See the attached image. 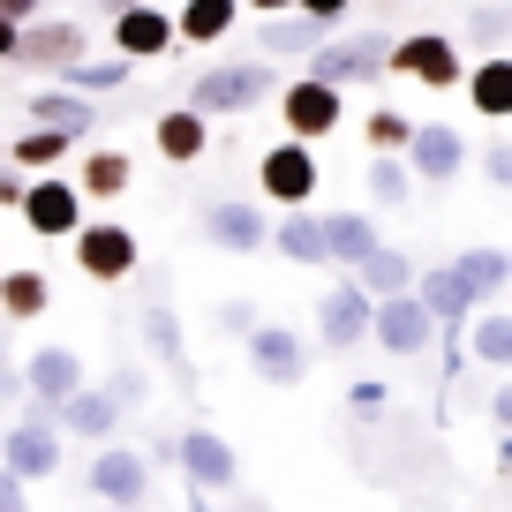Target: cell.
I'll return each mask as SVG.
<instances>
[{
	"label": "cell",
	"instance_id": "44",
	"mask_svg": "<svg viewBox=\"0 0 512 512\" xmlns=\"http://www.w3.org/2000/svg\"><path fill=\"white\" fill-rule=\"evenodd\" d=\"M0 512H31V497H23L16 475H0Z\"/></svg>",
	"mask_w": 512,
	"mask_h": 512
},
{
	"label": "cell",
	"instance_id": "47",
	"mask_svg": "<svg viewBox=\"0 0 512 512\" xmlns=\"http://www.w3.org/2000/svg\"><path fill=\"white\" fill-rule=\"evenodd\" d=\"M0 61H16V23H0Z\"/></svg>",
	"mask_w": 512,
	"mask_h": 512
},
{
	"label": "cell",
	"instance_id": "46",
	"mask_svg": "<svg viewBox=\"0 0 512 512\" xmlns=\"http://www.w3.org/2000/svg\"><path fill=\"white\" fill-rule=\"evenodd\" d=\"M16 204H23V181H16V174H0V211H16Z\"/></svg>",
	"mask_w": 512,
	"mask_h": 512
},
{
	"label": "cell",
	"instance_id": "42",
	"mask_svg": "<svg viewBox=\"0 0 512 512\" xmlns=\"http://www.w3.org/2000/svg\"><path fill=\"white\" fill-rule=\"evenodd\" d=\"M219 332H241V339H249V332H256V309H249V302H219Z\"/></svg>",
	"mask_w": 512,
	"mask_h": 512
},
{
	"label": "cell",
	"instance_id": "13",
	"mask_svg": "<svg viewBox=\"0 0 512 512\" xmlns=\"http://www.w3.org/2000/svg\"><path fill=\"white\" fill-rule=\"evenodd\" d=\"M407 294H415V302H422V317H430V324H445L452 339H460V324L482 309V302H475V287H467V279L452 272V264H437V272H415V287H407Z\"/></svg>",
	"mask_w": 512,
	"mask_h": 512
},
{
	"label": "cell",
	"instance_id": "39",
	"mask_svg": "<svg viewBox=\"0 0 512 512\" xmlns=\"http://www.w3.org/2000/svg\"><path fill=\"white\" fill-rule=\"evenodd\" d=\"M467 38H475V46L490 53L497 38H505V8H475V23H467Z\"/></svg>",
	"mask_w": 512,
	"mask_h": 512
},
{
	"label": "cell",
	"instance_id": "36",
	"mask_svg": "<svg viewBox=\"0 0 512 512\" xmlns=\"http://www.w3.org/2000/svg\"><path fill=\"white\" fill-rule=\"evenodd\" d=\"M407 196H415V174H407L400 159H369V204H392V211H400Z\"/></svg>",
	"mask_w": 512,
	"mask_h": 512
},
{
	"label": "cell",
	"instance_id": "2",
	"mask_svg": "<svg viewBox=\"0 0 512 512\" xmlns=\"http://www.w3.org/2000/svg\"><path fill=\"white\" fill-rule=\"evenodd\" d=\"M384 61H392V38H377V31H369V38H324V46L309 53L302 76L347 98L354 83H377V76H384Z\"/></svg>",
	"mask_w": 512,
	"mask_h": 512
},
{
	"label": "cell",
	"instance_id": "14",
	"mask_svg": "<svg viewBox=\"0 0 512 512\" xmlns=\"http://www.w3.org/2000/svg\"><path fill=\"white\" fill-rule=\"evenodd\" d=\"M369 309H377V302H369L354 279H332V294L317 302V332H324V347H332V354L362 347V339H369Z\"/></svg>",
	"mask_w": 512,
	"mask_h": 512
},
{
	"label": "cell",
	"instance_id": "29",
	"mask_svg": "<svg viewBox=\"0 0 512 512\" xmlns=\"http://www.w3.org/2000/svg\"><path fill=\"white\" fill-rule=\"evenodd\" d=\"M31 121L38 128H61V136H91L98 106H91V98H76V91H31Z\"/></svg>",
	"mask_w": 512,
	"mask_h": 512
},
{
	"label": "cell",
	"instance_id": "5",
	"mask_svg": "<svg viewBox=\"0 0 512 512\" xmlns=\"http://www.w3.org/2000/svg\"><path fill=\"white\" fill-rule=\"evenodd\" d=\"M91 497L106 512H144V497H151V467H144V452H128V445H106V452H91Z\"/></svg>",
	"mask_w": 512,
	"mask_h": 512
},
{
	"label": "cell",
	"instance_id": "9",
	"mask_svg": "<svg viewBox=\"0 0 512 512\" xmlns=\"http://www.w3.org/2000/svg\"><path fill=\"white\" fill-rule=\"evenodd\" d=\"M174 460H181V475L196 482V497H219V490H234V482H241L234 445H226V437H211V430H181V437H174Z\"/></svg>",
	"mask_w": 512,
	"mask_h": 512
},
{
	"label": "cell",
	"instance_id": "12",
	"mask_svg": "<svg viewBox=\"0 0 512 512\" xmlns=\"http://www.w3.org/2000/svg\"><path fill=\"white\" fill-rule=\"evenodd\" d=\"M369 339H377L384 354H400V362H407V354H422V347L437 339V324L422 317V302H415V294H392V302H377V309H369Z\"/></svg>",
	"mask_w": 512,
	"mask_h": 512
},
{
	"label": "cell",
	"instance_id": "32",
	"mask_svg": "<svg viewBox=\"0 0 512 512\" xmlns=\"http://www.w3.org/2000/svg\"><path fill=\"white\" fill-rule=\"evenodd\" d=\"M68 151H76V136H61V128H23L16 144H8V166H16V174H46Z\"/></svg>",
	"mask_w": 512,
	"mask_h": 512
},
{
	"label": "cell",
	"instance_id": "23",
	"mask_svg": "<svg viewBox=\"0 0 512 512\" xmlns=\"http://www.w3.org/2000/svg\"><path fill=\"white\" fill-rule=\"evenodd\" d=\"M347 279L369 294V302H392V294H407V287H415V264H407V256L392 249V241H377V249H369Z\"/></svg>",
	"mask_w": 512,
	"mask_h": 512
},
{
	"label": "cell",
	"instance_id": "43",
	"mask_svg": "<svg viewBox=\"0 0 512 512\" xmlns=\"http://www.w3.org/2000/svg\"><path fill=\"white\" fill-rule=\"evenodd\" d=\"M0 23H16V31H23V23H38V0H0Z\"/></svg>",
	"mask_w": 512,
	"mask_h": 512
},
{
	"label": "cell",
	"instance_id": "20",
	"mask_svg": "<svg viewBox=\"0 0 512 512\" xmlns=\"http://www.w3.org/2000/svg\"><path fill=\"white\" fill-rule=\"evenodd\" d=\"M151 151H159L166 166H196L211 151V121H196L189 106H166L159 121H151Z\"/></svg>",
	"mask_w": 512,
	"mask_h": 512
},
{
	"label": "cell",
	"instance_id": "35",
	"mask_svg": "<svg viewBox=\"0 0 512 512\" xmlns=\"http://www.w3.org/2000/svg\"><path fill=\"white\" fill-rule=\"evenodd\" d=\"M362 128H369V151H377V159H400V151H407V136H415V121H407L400 106H377Z\"/></svg>",
	"mask_w": 512,
	"mask_h": 512
},
{
	"label": "cell",
	"instance_id": "24",
	"mask_svg": "<svg viewBox=\"0 0 512 512\" xmlns=\"http://www.w3.org/2000/svg\"><path fill=\"white\" fill-rule=\"evenodd\" d=\"M144 339H151V354H159V369L174 384H196V362H189V339H181V317L166 302H151L144 309Z\"/></svg>",
	"mask_w": 512,
	"mask_h": 512
},
{
	"label": "cell",
	"instance_id": "48",
	"mask_svg": "<svg viewBox=\"0 0 512 512\" xmlns=\"http://www.w3.org/2000/svg\"><path fill=\"white\" fill-rule=\"evenodd\" d=\"M249 8H256V16H287L294 0H249Z\"/></svg>",
	"mask_w": 512,
	"mask_h": 512
},
{
	"label": "cell",
	"instance_id": "1",
	"mask_svg": "<svg viewBox=\"0 0 512 512\" xmlns=\"http://www.w3.org/2000/svg\"><path fill=\"white\" fill-rule=\"evenodd\" d=\"M279 91V68L272 61H211L204 76L189 83V113L196 121H226V113H249Z\"/></svg>",
	"mask_w": 512,
	"mask_h": 512
},
{
	"label": "cell",
	"instance_id": "21",
	"mask_svg": "<svg viewBox=\"0 0 512 512\" xmlns=\"http://www.w3.org/2000/svg\"><path fill=\"white\" fill-rule=\"evenodd\" d=\"M46 422H53V430H76V437H113V430H121V407H113L98 384H76Z\"/></svg>",
	"mask_w": 512,
	"mask_h": 512
},
{
	"label": "cell",
	"instance_id": "38",
	"mask_svg": "<svg viewBox=\"0 0 512 512\" xmlns=\"http://www.w3.org/2000/svg\"><path fill=\"white\" fill-rule=\"evenodd\" d=\"M98 392H106V400H113V407L128 415V407H144V400H151V377H144L136 362H121V369H113L106 384H98Z\"/></svg>",
	"mask_w": 512,
	"mask_h": 512
},
{
	"label": "cell",
	"instance_id": "25",
	"mask_svg": "<svg viewBox=\"0 0 512 512\" xmlns=\"http://www.w3.org/2000/svg\"><path fill=\"white\" fill-rule=\"evenodd\" d=\"M324 46V31H317V23H309V16H294V8H287V16H264V31H256V61H294V53H317Z\"/></svg>",
	"mask_w": 512,
	"mask_h": 512
},
{
	"label": "cell",
	"instance_id": "17",
	"mask_svg": "<svg viewBox=\"0 0 512 512\" xmlns=\"http://www.w3.org/2000/svg\"><path fill=\"white\" fill-rule=\"evenodd\" d=\"M204 234L219 241L226 256H249V249H264L272 219H264V204H249V196H226V204H211V211H204Z\"/></svg>",
	"mask_w": 512,
	"mask_h": 512
},
{
	"label": "cell",
	"instance_id": "41",
	"mask_svg": "<svg viewBox=\"0 0 512 512\" xmlns=\"http://www.w3.org/2000/svg\"><path fill=\"white\" fill-rule=\"evenodd\" d=\"M482 181H490V189H512V151H505V144L482 151Z\"/></svg>",
	"mask_w": 512,
	"mask_h": 512
},
{
	"label": "cell",
	"instance_id": "31",
	"mask_svg": "<svg viewBox=\"0 0 512 512\" xmlns=\"http://www.w3.org/2000/svg\"><path fill=\"white\" fill-rule=\"evenodd\" d=\"M264 241H272L287 264H324V226H317V211H287Z\"/></svg>",
	"mask_w": 512,
	"mask_h": 512
},
{
	"label": "cell",
	"instance_id": "51",
	"mask_svg": "<svg viewBox=\"0 0 512 512\" xmlns=\"http://www.w3.org/2000/svg\"><path fill=\"white\" fill-rule=\"evenodd\" d=\"M0 354H8V324H0Z\"/></svg>",
	"mask_w": 512,
	"mask_h": 512
},
{
	"label": "cell",
	"instance_id": "15",
	"mask_svg": "<svg viewBox=\"0 0 512 512\" xmlns=\"http://www.w3.org/2000/svg\"><path fill=\"white\" fill-rule=\"evenodd\" d=\"M249 369H256L264 384H302V377H309L302 332H287V324H256V332H249Z\"/></svg>",
	"mask_w": 512,
	"mask_h": 512
},
{
	"label": "cell",
	"instance_id": "11",
	"mask_svg": "<svg viewBox=\"0 0 512 512\" xmlns=\"http://www.w3.org/2000/svg\"><path fill=\"white\" fill-rule=\"evenodd\" d=\"M23 226H31L38 241H68L83 226V196H76V181H31L23 189Z\"/></svg>",
	"mask_w": 512,
	"mask_h": 512
},
{
	"label": "cell",
	"instance_id": "3",
	"mask_svg": "<svg viewBox=\"0 0 512 512\" xmlns=\"http://www.w3.org/2000/svg\"><path fill=\"white\" fill-rule=\"evenodd\" d=\"M279 121H287V144H309V151H317L324 136H339L347 98L324 91V83H309V76H294V83H279Z\"/></svg>",
	"mask_w": 512,
	"mask_h": 512
},
{
	"label": "cell",
	"instance_id": "49",
	"mask_svg": "<svg viewBox=\"0 0 512 512\" xmlns=\"http://www.w3.org/2000/svg\"><path fill=\"white\" fill-rule=\"evenodd\" d=\"M8 392H16V377H8V354H0V400H8Z\"/></svg>",
	"mask_w": 512,
	"mask_h": 512
},
{
	"label": "cell",
	"instance_id": "18",
	"mask_svg": "<svg viewBox=\"0 0 512 512\" xmlns=\"http://www.w3.org/2000/svg\"><path fill=\"white\" fill-rule=\"evenodd\" d=\"M83 53H91V46H83V23H61V16H53V23H23V31H16V61L53 68V76H61L68 61H83Z\"/></svg>",
	"mask_w": 512,
	"mask_h": 512
},
{
	"label": "cell",
	"instance_id": "37",
	"mask_svg": "<svg viewBox=\"0 0 512 512\" xmlns=\"http://www.w3.org/2000/svg\"><path fill=\"white\" fill-rule=\"evenodd\" d=\"M475 362H490V369H512V317L482 309V324H475Z\"/></svg>",
	"mask_w": 512,
	"mask_h": 512
},
{
	"label": "cell",
	"instance_id": "33",
	"mask_svg": "<svg viewBox=\"0 0 512 512\" xmlns=\"http://www.w3.org/2000/svg\"><path fill=\"white\" fill-rule=\"evenodd\" d=\"M128 181H136V159H128V151H91V159H83V174H76V196H121Z\"/></svg>",
	"mask_w": 512,
	"mask_h": 512
},
{
	"label": "cell",
	"instance_id": "22",
	"mask_svg": "<svg viewBox=\"0 0 512 512\" xmlns=\"http://www.w3.org/2000/svg\"><path fill=\"white\" fill-rule=\"evenodd\" d=\"M317 226H324V264H347V272L384 241L369 211H332V219H317Z\"/></svg>",
	"mask_w": 512,
	"mask_h": 512
},
{
	"label": "cell",
	"instance_id": "34",
	"mask_svg": "<svg viewBox=\"0 0 512 512\" xmlns=\"http://www.w3.org/2000/svg\"><path fill=\"white\" fill-rule=\"evenodd\" d=\"M128 76H136L128 61H91V53H83V61H68V68H61V91H76V98H98V91H121Z\"/></svg>",
	"mask_w": 512,
	"mask_h": 512
},
{
	"label": "cell",
	"instance_id": "28",
	"mask_svg": "<svg viewBox=\"0 0 512 512\" xmlns=\"http://www.w3.org/2000/svg\"><path fill=\"white\" fill-rule=\"evenodd\" d=\"M452 272H460L467 287H475V302H497V294L512 287V256L482 241V249H460V256H452Z\"/></svg>",
	"mask_w": 512,
	"mask_h": 512
},
{
	"label": "cell",
	"instance_id": "10",
	"mask_svg": "<svg viewBox=\"0 0 512 512\" xmlns=\"http://www.w3.org/2000/svg\"><path fill=\"white\" fill-rule=\"evenodd\" d=\"M407 174L415 181H452L467 166V136L452 121H415V136H407Z\"/></svg>",
	"mask_w": 512,
	"mask_h": 512
},
{
	"label": "cell",
	"instance_id": "26",
	"mask_svg": "<svg viewBox=\"0 0 512 512\" xmlns=\"http://www.w3.org/2000/svg\"><path fill=\"white\" fill-rule=\"evenodd\" d=\"M460 91H467V106H475L482 121H505V113H512V61H497V53L475 61L460 76Z\"/></svg>",
	"mask_w": 512,
	"mask_h": 512
},
{
	"label": "cell",
	"instance_id": "4",
	"mask_svg": "<svg viewBox=\"0 0 512 512\" xmlns=\"http://www.w3.org/2000/svg\"><path fill=\"white\" fill-rule=\"evenodd\" d=\"M384 76H415V83H430V91H460L467 61H460V46H452L445 31H407V38H392Z\"/></svg>",
	"mask_w": 512,
	"mask_h": 512
},
{
	"label": "cell",
	"instance_id": "50",
	"mask_svg": "<svg viewBox=\"0 0 512 512\" xmlns=\"http://www.w3.org/2000/svg\"><path fill=\"white\" fill-rule=\"evenodd\" d=\"M189 512H211V497H196V490H189Z\"/></svg>",
	"mask_w": 512,
	"mask_h": 512
},
{
	"label": "cell",
	"instance_id": "45",
	"mask_svg": "<svg viewBox=\"0 0 512 512\" xmlns=\"http://www.w3.org/2000/svg\"><path fill=\"white\" fill-rule=\"evenodd\" d=\"M128 8H144V0H91V16H106V23H113V16H128Z\"/></svg>",
	"mask_w": 512,
	"mask_h": 512
},
{
	"label": "cell",
	"instance_id": "19",
	"mask_svg": "<svg viewBox=\"0 0 512 512\" xmlns=\"http://www.w3.org/2000/svg\"><path fill=\"white\" fill-rule=\"evenodd\" d=\"M174 46V16H166V8H128V16H113V53H121L128 68L136 61H159V53Z\"/></svg>",
	"mask_w": 512,
	"mask_h": 512
},
{
	"label": "cell",
	"instance_id": "16",
	"mask_svg": "<svg viewBox=\"0 0 512 512\" xmlns=\"http://www.w3.org/2000/svg\"><path fill=\"white\" fill-rule=\"evenodd\" d=\"M76 384H83V354H76V347H38L31 362H23V392H31L38 415H53Z\"/></svg>",
	"mask_w": 512,
	"mask_h": 512
},
{
	"label": "cell",
	"instance_id": "8",
	"mask_svg": "<svg viewBox=\"0 0 512 512\" xmlns=\"http://www.w3.org/2000/svg\"><path fill=\"white\" fill-rule=\"evenodd\" d=\"M256 181H264V196L287 211H309V196H317V151L309 144H272L264 151V166H256Z\"/></svg>",
	"mask_w": 512,
	"mask_h": 512
},
{
	"label": "cell",
	"instance_id": "30",
	"mask_svg": "<svg viewBox=\"0 0 512 512\" xmlns=\"http://www.w3.org/2000/svg\"><path fill=\"white\" fill-rule=\"evenodd\" d=\"M46 302H53L46 272H0V324H31V317H46Z\"/></svg>",
	"mask_w": 512,
	"mask_h": 512
},
{
	"label": "cell",
	"instance_id": "6",
	"mask_svg": "<svg viewBox=\"0 0 512 512\" xmlns=\"http://www.w3.org/2000/svg\"><path fill=\"white\" fill-rule=\"evenodd\" d=\"M0 475H16V482H46V475H61V430H53L46 415H23L16 430L0 437Z\"/></svg>",
	"mask_w": 512,
	"mask_h": 512
},
{
	"label": "cell",
	"instance_id": "7",
	"mask_svg": "<svg viewBox=\"0 0 512 512\" xmlns=\"http://www.w3.org/2000/svg\"><path fill=\"white\" fill-rule=\"evenodd\" d=\"M76 264H83V279H98V287H121L128 272H136V234L128 226H113V219H98V226H76Z\"/></svg>",
	"mask_w": 512,
	"mask_h": 512
},
{
	"label": "cell",
	"instance_id": "40",
	"mask_svg": "<svg viewBox=\"0 0 512 512\" xmlns=\"http://www.w3.org/2000/svg\"><path fill=\"white\" fill-rule=\"evenodd\" d=\"M347 8H354V0H294V16H309L317 31H332V23L347 16Z\"/></svg>",
	"mask_w": 512,
	"mask_h": 512
},
{
	"label": "cell",
	"instance_id": "27",
	"mask_svg": "<svg viewBox=\"0 0 512 512\" xmlns=\"http://www.w3.org/2000/svg\"><path fill=\"white\" fill-rule=\"evenodd\" d=\"M234 23H241V0H181L174 38H189V46H219V38H234Z\"/></svg>",
	"mask_w": 512,
	"mask_h": 512
}]
</instances>
